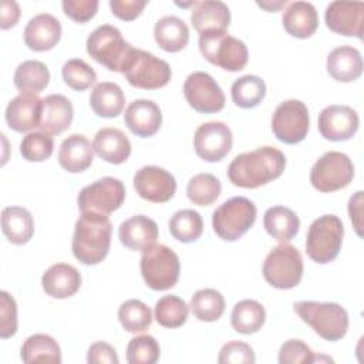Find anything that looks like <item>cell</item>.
Here are the masks:
<instances>
[{
  "mask_svg": "<svg viewBox=\"0 0 364 364\" xmlns=\"http://www.w3.org/2000/svg\"><path fill=\"white\" fill-rule=\"evenodd\" d=\"M284 166V154L274 146L266 145L235 156L228 166V178L235 186L256 189L277 179Z\"/></svg>",
  "mask_w": 364,
  "mask_h": 364,
  "instance_id": "obj_1",
  "label": "cell"
},
{
  "mask_svg": "<svg viewBox=\"0 0 364 364\" xmlns=\"http://www.w3.org/2000/svg\"><path fill=\"white\" fill-rule=\"evenodd\" d=\"M112 225L107 215L81 212L73 235V255L82 264L92 266L102 262L111 246Z\"/></svg>",
  "mask_w": 364,
  "mask_h": 364,
  "instance_id": "obj_2",
  "label": "cell"
},
{
  "mask_svg": "<svg viewBox=\"0 0 364 364\" xmlns=\"http://www.w3.org/2000/svg\"><path fill=\"white\" fill-rule=\"evenodd\" d=\"M87 53L98 64L104 65L109 71L124 74L135 47L127 43L121 31L111 26H98L87 38Z\"/></svg>",
  "mask_w": 364,
  "mask_h": 364,
  "instance_id": "obj_3",
  "label": "cell"
},
{
  "mask_svg": "<svg viewBox=\"0 0 364 364\" xmlns=\"http://www.w3.org/2000/svg\"><path fill=\"white\" fill-rule=\"evenodd\" d=\"M293 310L327 341L341 340L348 330V313L338 303L297 301L293 304Z\"/></svg>",
  "mask_w": 364,
  "mask_h": 364,
  "instance_id": "obj_4",
  "label": "cell"
},
{
  "mask_svg": "<svg viewBox=\"0 0 364 364\" xmlns=\"http://www.w3.org/2000/svg\"><path fill=\"white\" fill-rule=\"evenodd\" d=\"M263 277L274 289L296 287L303 277V257L297 247L283 242L273 247L263 262Z\"/></svg>",
  "mask_w": 364,
  "mask_h": 364,
  "instance_id": "obj_5",
  "label": "cell"
},
{
  "mask_svg": "<svg viewBox=\"0 0 364 364\" xmlns=\"http://www.w3.org/2000/svg\"><path fill=\"white\" fill-rule=\"evenodd\" d=\"M344 236V226L338 216L323 215L318 216L309 228L306 236V253L318 263L326 264L333 262L341 249Z\"/></svg>",
  "mask_w": 364,
  "mask_h": 364,
  "instance_id": "obj_6",
  "label": "cell"
},
{
  "mask_svg": "<svg viewBox=\"0 0 364 364\" xmlns=\"http://www.w3.org/2000/svg\"><path fill=\"white\" fill-rule=\"evenodd\" d=\"M199 50L205 60L226 71H240L249 60L246 44L226 31H210L199 36Z\"/></svg>",
  "mask_w": 364,
  "mask_h": 364,
  "instance_id": "obj_7",
  "label": "cell"
},
{
  "mask_svg": "<svg viewBox=\"0 0 364 364\" xmlns=\"http://www.w3.org/2000/svg\"><path fill=\"white\" fill-rule=\"evenodd\" d=\"M256 215V206L250 199L233 196L213 212L212 226L222 240L235 242L255 225Z\"/></svg>",
  "mask_w": 364,
  "mask_h": 364,
  "instance_id": "obj_8",
  "label": "cell"
},
{
  "mask_svg": "<svg viewBox=\"0 0 364 364\" xmlns=\"http://www.w3.org/2000/svg\"><path fill=\"white\" fill-rule=\"evenodd\" d=\"M141 274L148 287L156 291L173 287L179 279L181 263L178 255L166 245H154L142 253Z\"/></svg>",
  "mask_w": 364,
  "mask_h": 364,
  "instance_id": "obj_9",
  "label": "cell"
},
{
  "mask_svg": "<svg viewBox=\"0 0 364 364\" xmlns=\"http://www.w3.org/2000/svg\"><path fill=\"white\" fill-rule=\"evenodd\" d=\"M354 178V164L343 152L330 151L321 155L310 171V183L318 192H336L350 185Z\"/></svg>",
  "mask_w": 364,
  "mask_h": 364,
  "instance_id": "obj_10",
  "label": "cell"
},
{
  "mask_svg": "<svg viewBox=\"0 0 364 364\" xmlns=\"http://www.w3.org/2000/svg\"><path fill=\"white\" fill-rule=\"evenodd\" d=\"M129 85L142 90H158L165 87L172 77L169 64L154 54L135 48L125 71Z\"/></svg>",
  "mask_w": 364,
  "mask_h": 364,
  "instance_id": "obj_11",
  "label": "cell"
},
{
  "mask_svg": "<svg viewBox=\"0 0 364 364\" xmlns=\"http://www.w3.org/2000/svg\"><path fill=\"white\" fill-rule=\"evenodd\" d=\"M309 109L300 100H286L277 105L272 118L274 136L287 145L301 142L309 132Z\"/></svg>",
  "mask_w": 364,
  "mask_h": 364,
  "instance_id": "obj_12",
  "label": "cell"
},
{
  "mask_svg": "<svg viewBox=\"0 0 364 364\" xmlns=\"http://www.w3.org/2000/svg\"><path fill=\"white\" fill-rule=\"evenodd\" d=\"M124 199V183L117 178L105 176L84 186L77 196V203L81 212H98L109 215L121 208Z\"/></svg>",
  "mask_w": 364,
  "mask_h": 364,
  "instance_id": "obj_13",
  "label": "cell"
},
{
  "mask_svg": "<svg viewBox=\"0 0 364 364\" xmlns=\"http://www.w3.org/2000/svg\"><path fill=\"white\" fill-rule=\"evenodd\" d=\"M186 102L200 114L219 112L225 107V94L215 78L203 71L189 74L183 84Z\"/></svg>",
  "mask_w": 364,
  "mask_h": 364,
  "instance_id": "obj_14",
  "label": "cell"
},
{
  "mask_svg": "<svg viewBox=\"0 0 364 364\" xmlns=\"http://www.w3.org/2000/svg\"><path fill=\"white\" fill-rule=\"evenodd\" d=\"M232 144V131L220 121L200 124L193 135L195 152L206 162L222 161L230 152Z\"/></svg>",
  "mask_w": 364,
  "mask_h": 364,
  "instance_id": "obj_15",
  "label": "cell"
},
{
  "mask_svg": "<svg viewBox=\"0 0 364 364\" xmlns=\"http://www.w3.org/2000/svg\"><path fill=\"white\" fill-rule=\"evenodd\" d=\"M134 188L142 199L154 203H165L173 198L176 181L166 169L148 165L135 172Z\"/></svg>",
  "mask_w": 364,
  "mask_h": 364,
  "instance_id": "obj_16",
  "label": "cell"
},
{
  "mask_svg": "<svg viewBox=\"0 0 364 364\" xmlns=\"http://www.w3.org/2000/svg\"><path fill=\"white\" fill-rule=\"evenodd\" d=\"M318 131L327 141H348L355 135L360 118L355 109L348 105H328L318 114Z\"/></svg>",
  "mask_w": 364,
  "mask_h": 364,
  "instance_id": "obj_17",
  "label": "cell"
},
{
  "mask_svg": "<svg viewBox=\"0 0 364 364\" xmlns=\"http://www.w3.org/2000/svg\"><path fill=\"white\" fill-rule=\"evenodd\" d=\"M326 26L337 34L363 38L364 3L363 1H331L324 14Z\"/></svg>",
  "mask_w": 364,
  "mask_h": 364,
  "instance_id": "obj_18",
  "label": "cell"
},
{
  "mask_svg": "<svg viewBox=\"0 0 364 364\" xmlns=\"http://www.w3.org/2000/svg\"><path fill=\"white\" fill-rule=\"evenodd\" d=\"M43 100L36 94H18L6 107V122L16 132H28L38 128Z\"/></svg>",
  "mask_w": 364,
  "mask_h": 364,
  "instance_id": "obj_19",
  "label": "cell"
},
{
  "mask_svg": "<svg viewBox=\"0 0 364 364\" xmlns=\"http://www.w3.org/2000/svg\"><path fill=\"white\" fill-rule=\"evenodd\" d=\"M124 122L134 135L148 138L159 131L162 112L158 104L151 100H135L127 107Z\"/></svg>",
  "mask_w": 364,
  "mask_h": 364,
  "instance_id": "obj_20",
  "label": "cell"
},
{
  "mask_svg": "<svg viewBox=\"0 0 364 364\" xmlns=\"http://www.w3.org/2000/svg\"><path fill=\"white\" fill-rule=\"evenodd\" d=\"M118 237L127 249L144 253L156 243L158 225L145 215H135L119 225Z\"/></svg>",
  "mask_w": 364,
  "mask_h": 364,
  "instance_id": "obj_21",
  "label": "cell"
},
{
  "mask_svg": "<svg viewBox=\"0 0 364 364\" xmlns=\"http://www.w3.org/2000/svg\"><path fill=\"white\" fill-rule=\"evenodd\" d=\"M24 43L33 51H48L61 38L60 21L48 13H41L28 20L24 27Z\"/></svg>",
  "mask_w": 364,
  "mask_h": 364,
  "instance_id": "obj_22",
  "label": "cell"
},
{
  "mask_svg": "<svg viewBox=\"0 0 364 364\" xmlns=\"http://www.w3.org/2000/svg\"><path fill=\"white\" fill-rule=\"evenodd\" d=\"M41 286L46 294L50 297L67 299L80 290L81 274L71 264L55 263L44 272L41 277Z\"/></svg>",
  "mask_w": 364,
  "mask_h": 364,
  "instance_id": "obj_23",
  "label": "cell"
},
{
  "mask_svg": "<svg viewBox=\"0 0 364 364\" xmlns=\"http://www.w3.org/2000/svg\"><path fill=\"white\" fill-rule=\"evenodd\" d=\"M74 109L71 101L61 94H51L43 98V111L38 129L50 135L64 132L73 122Z\"/></svg>",
  "mask_w": 364,
  "mask_h": 364,
  "instance_id": "obj_24",
  "label": "cell"
},
{
  "mask_svg": "<svg viewBox=\"0 0 364 364\" xmlns=\"http://www.w3.org/2000/svg\"><path fill=\"white\" fill-rule=\"evenodd\" d=\"M94 152L105 162L112 165L124 164L131 155V142L118 128H101L92 141Z\"/></svg>",
  "mask_w": 364,
  "mask_h": 364,
  "instance_id": "obj_25",
  "label": "cell"
},
{
  "mask_svg": "<svg viewBox=\"0 0 364 364\" xmlns=\"http://www.w3.org/2000/svg\"><path fill=\"white\" fill-rule=\"evenodd\" d=\"M191 23L199 34L226 31L230 23V10L223 1H196L191 13Z\"/></svg>",
  "mask_w": 364,
  "mask_h": 364,
  "instance_id": "obj_26",
  "label": "cell"
},
{
  "mask_svg": "<svg viewBox=\"0 0 364 364\" xmlns=\"http://www.w3.org/2000/svg\"><path fill=\"white\" fill-rule=\"evenodd\" d=\"M327 73L330 77L340 82H351L363 74L361 53L351 46H340L330 51L327 55Z\"/></svg>",
  "mask_w": 364,
  "mask_h": 364,
  "instance_id": "obj_27",
  "label": "cell"
},
{
  "mask_svg": "<svg viewBox=\"0 0 364 364\" xmlns=\"http://www.w3.org/2000/svg\"><path fill=\"white\" fill-rule=\"evenodd\" d=\"M94 161V149L87 136L73 134L65 138L58 149V164L63 169L78 173L91 166Z\"/></svg>",
  "mask_w": 364,
  "mask_h": 364,
  "instance_id": "obj_28",
  "label": "cell"
},
{
  "mask_svg": "<svg viewBox=\"0 0 364 364\" xmlns=\"http://www.w3.org/2000/svg\"><path fill=\"white\" fill-rule=\"evenodd\" d=\"M283 27L296 38L311 37L318 27V14L309 1H293L283 11Z\"/></svg>",
  "mask_w": 364,
  "mask_h": 364,
  "instance_id": "obj_29",
  "label": "cell"
},
{
  "mask_svg": "<svg viewBox=\"0 0 364 364\" xmlns=\"http://www.w3.org/2000/svg\"><path fill=\"white\" fill-rule=\"evenodd\" d=\"M90 107L101 118H115L125 107V95L115 82H98L90 94Z\"/></svg>",
  "mask_w": 364,
  "mask_h": 364,
  "instance_id": "obj_30",
  "label": "cell"
},
{
  "mask_svg": "<svg viewBox=\"0 0 364 364\" xmlns=\"http://www.w3.org/2000/svg\"><path fill=\"white\" fill-rule=\"evenodd\" d=\"M1 230L13 245H26L34 235L33 215L21 206H7L1 212Z\"/></svg>",
  "mask_w": 364,
  "mask_h": 364,
  "instance_id": "obj_31",
  "label": "cell"
},
{
  "mask_svg": "<svg viewBox=\"0 0 364 364\" xmlns=\"http://www.w3.org/2000/svg\"><path fill=\"white\" fill-rule=\"evenodd\" d=\"M154 37L156 44L168 53H179L188 46L189 28L176 16H165L155 23Z\"/></svg>",
  "mask_w": 364,
  "mask_h": 364,
  "instance_id": "obj_32",
  "label": "cell"
},
{
  "mask_svg": "<svg viewBox=\"0 0 364 364\" xmlns=\"http://www.w3.org/2000/svg\"><path fill=\"white\" fill-rule=\"evenodd\" d=\"M263 226L266 232L279 242H290L300 228V219L290 208L272 206L264 212Z\"/></svg>",
  "mask_w": 364,
  "mask_h": 364,
  "instance_id": "obj_33",
  "label": "cell"
},
{
  "mask_svg": "<svg viewBox=\"0 0 364 364\" xmlns=\"http://www.w3.org/2000/svg\"><path fill=\"white\" fill-rule=\"evenodd\" d=\"M13 82L20 94H40L50 82L47 65L38 60H27L17 65Z\"/></svg>",
  "mask_w": 364,
  "mask_h": 364,
  "instance_id": "obj_34",
  "label": "cell"
},
{
  "mask_svg": "<svg viewBox=\"0 0 364 364\" xmlns=\"http://www.w3.org/2000/svg\"><path fill=\"white\" fill-rule=\"evenodd\" d=\"M266 321V310L257 300L246 299L235 304L230 314V324L240 334H253Z\"/></svg>",
  "mask_w": 364,
  "mask_h": 364,
  "instance_id": "obj_35",
  "label": "cell"
},
{
  "mask_svg": "<svg viewBox=\"0 0 364 364\" xmlns=\"http://www.w3.org/2000/svg\"><path fill=\"white\" fill-rule=\"evenodd\" d=\"M20 357L23 363H61L58 343L48 334H33L21 346Z\"/></svg>",
  "mask_w": 364,
  "mask_h": 364,
  "instance_id": "obj_36",
  "label": "cell"
},
{
  "mask_svg": "<svg viewBox=\"0 0 364 364\" xmlns=\"http://www.w3.org/2000/svg\"><path fill=\"white\" fill-rule=\"evenodd\" d=\"M230 95L235 105L239 108H255L266 95V84L260 77L247 74L235 80L230 88Z\"/></svg>",
  "mask_w": 364,
  "mask_h": 364,
  "instance_id": "obj_37",
  "label": "cell"
},
{
  "mask_svg": "<svg viewBox=\"0 0 364 364\" xmlns=\"http://www.w3.org/2000/svg\"><path fill=\"white\" fill-rule=\"evenodd\" d=\"M189 307L199 321L212 323L222 317L225 311V299L216 289H200L192 296Z\"/></svg>",
  "mask_w": 364,
  "mask_h": 364,
  "instance_id": "obj_38",
  "label": "cell"
},
{
  "mask_svg": "<svg viewBox=\"0 0 364 364\" xmlns=\"http://www.w3.org/2000/svg\"><path fill=\"white\" fill-rule=\"evenodd\" d=\"M168 226L171 235L182 243L196 242L203 232L202 216L193 209H181L175 212L171 216Z\"/></svg>",
  "mask_w": 364,
  "mask_h": 364,
  "instance_id": "obj_39",
  "label": "cell"
},
{
  "mask_svg": "<svg viewBox=\"0 0 364 364\" xmlns=\"http://www.w3.org/2000/svg\"><path fill=\"white\" fill-rule=\"evenodd\" d=\"M154 314L156 323L162 327L178 328L186 323L189 306L176 294H168L156 301Z\"/></svg>",
  "mask_w": 364,
  "mask_h": 364,
  "instance_id": "obj_40",
  "label": "cell"
},
{
  "mask_svg": "<svg viewBox=\"0 0 364 364\" xmlns=\"http://www.w3.org/2000/svg\"><path fill=\"white\" fill-rule=\"evenodd\" d=\"M222 192L220 181L212 173H198L189 179L186 186L188 199L198 206H209Z\"/></svg>",
  "mask_w": 364,
  "mask_h": 364,
  "instance_id": "obj_41",
  "label": "cell"
},
{
  "mask_svg": "<svg viewBox=\"0 0 364 364\" xmlns=\"http://www.w3.org/2000/svg\"><path fill=\"white\" fill-rule=\"evenodd\" d=\"M118 320L124 330L129 333H142L152 324V311L141 300L131 299L119 306Z\"/></svg>",
  "mask_w": 364,
  "mask_h": 364,
  "instance_id": "obj_42",
  "label": "cell"
},
{
  "mask_svg": "<svg viewBox=\"0 0 364 364\" xmlns=\"http://www.w3.org/2000/svg\"><path fill=\"white\" fill-rule=\"evenodd\" d=\"M53 151V136L41 131L28 132L20 142V154L28 162H43L51 156Z\"/></svg>",
  "mask_w": 364,
  "mask_h": 364,
  "instance_id": "obj_43",
  "label": "cell"
},
{
  "mask_svg": "<svg viewBox=\"0 0 364 364\" xmlns=\"http://www.w3.org/2000/svg\"><path fill=\"white\" fill-rule=\"evenodd\" d=\"M61 74L64 82L75 91H84L97 81V73L94 68L81 58H71L65 61Z\"/></svg>",
  "mask_w": 364,
  "mask_h": 364,
  "instance_id": "obj_44",
  "label": "cell"
},
{
  "mask_svg": "<svg viewBox=\"0 0 364 364\" xmlns=\"http://www.w3.org/2000/svg\"><path fill=\"white\" fill-rule=\"evenodd\" d=\"M159 355L161 348L158 341L148 334L131 338L127 346V361L129 364H155Z\"/></svg>",
  "mask_w": 364,
  "mask_h": 364,
  "instance_id": "obj_45",
  "label": "cell"
},
{
  "mask_svg": "<svg viewBox=\"0 0 364 364\" xmlns=\"http://www.w3.org/2000/svg\"><path fill=\"white\" fill-rule=\"evenodd\" d=\"M321 360L333 363V358L317 355L303 340L299 338H290L284 341L279 351L280 364H310Z\"/></svg>",
  "mask_w": 364,
  "mask_h": 364,
  "instance_id": "obj_46",
  "label": "cell"
},
{
  "mask_svg": "<svg viewBox=\"0 0 364 364\" xmlns=\"http://www.w3.org/2000/svg\"><path fill=\"white\" fill-rule=\"evenodd\" d=\"M255 361L256 355L253 348L249 344L237 340L223 344L218 355L219 364H253Z\"/></svg>",
  "mask_w": 364,
  "mask_h": 364,
  "instance_id": "obj_47",
  "label": "cell"
},
{
  "mask_svg": "<svg viewBox=\"0 0 364 364\" xmlns=\"http://www.w3.org/2000/svg\"><path fill=\"white\" fill-rule=\"evenodd\" d=\"M17 331V304L7 291H0V337L9 338Z\"/></svg>",
  "mask_w": 364,
  "mask_h": 364,
  "instance_id": "obj_48",
  "label": "cell"
},
{
  "mask_svg": "<svg viewBox=\"0 0 364 364\" xmlns=\"http://www.w3.org/2000/svg\"><path fill=\"white\" fill-rule=\"evenodd\" d=\"M97 0H64L61 3L64 14L75 23H87L91 20L98 10Z\"/></svg>",
  "mask_w": 364,
  "mask_h": 364,
  "instance_id": "obj_49",
  "label": "cell"
},
{
  "mask_svg": "<svg viewBox=\"0 0 364 364\" xmlns=\"http://www.w3.org/2000/svg\"><path fill=\"white\" fill-rule=\"evenodd\" d=\"M148 1L145 0H109L111 11L124 21H132L141 16Z\"/></svg>",
  "mask_w": 364,
  "mask_h": 364,
  "instance_id": "obj_50",
  "label": "cell"
},
{
  "mask_svg": "<svg viewBox=\"0 0 364 364\" xmlns=\"http://www.w3.org/2000/svg\"><path fill=\"white\" fill-rule=\"evenodd\" d=\"M87 361L90 364H118L119 358L111 344L105 341H95L88 348Z\"/></svg>",
  "mask_w": 364,
  "mask_h": 364,
  "instance_id": "obj_51",
  "label": "cell"
},
{
  "mask_svg": "<svg viewBox=\"0 0 364 364\" xmlns=\"http://www.w3.org/2000/svg\"><path fill=\"white\" fill-rule=\"evenodd\" d=\"M348 215L354 230L363 236V192H355L348 200Z\"/></svg>",
  "mask_w": 364,
  "mask_h": 364,
  "instance_id": "obj_52",
  "label": "cell"
},
{
  "mask_svg": "<svg viewBox=\"0 0 364 364\" xmlns=\"http://www.w3.org/2000/svg\"><path fill=\"white\" fill-rule=\"evenodd\" d=\"M20 17V7L13 0H4L1 3V11H0V28L9 30L13 26L17 24Z\"/></svg>",
  "mask_w": 364,
  "mask_h": 364,
  "instance_id": "obj_53",
  "label": "cell"
},
{
  "mask_svg": "<svg viewBox=\"0 0 364 364\" xmlns=\"http://www.w3.org/2000/svg\"><path fill=\"white\" fill-rule=\"evenodd\" d=\"M287 4L286 0H279V1H257V6L267 10V11H276Z\"/></svg>",
  "mask_w": 364,
  "mask_h": 364,
  "instance_id": "obj_54",
  "label": "cell"
}]
</instances>
